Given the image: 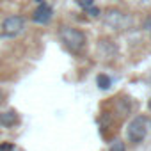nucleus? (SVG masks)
Here are the masks:
<instances>
[{
    "mask_svg": "<svg viewBox=\"0 0 151 151\" xmlns=\"http://www.w3.org/2000/svg\"><path fill=\"white\" fill-rule=\"evenodd\" d=\"M103 22H105L107 27L116 29V30H124V29L130 25V18H128L124 13H121V11H112V9L103 16Z\"/></svg>",
    "mask_w": 151,
    "mask_h": 151,
    "instance_id": "20e7f679",
    "label": "nucleus"
},
{
    "mask_svg": "<svg viewBox=\"0 0 151 151\" xmlns=\"http://www.w3.org/2000/svg\"><path fill=\"white\" fill-rule=\"evenodd\" d=\"M146 132H147V119L144 116H139V117H133L128 126H126V139L128 142L132 144H139L144 140L146 137Z\"/></svg>",
    "mask_w": 151,
    "mask_h": 151,
    "instance_id": "f03ea898",
    "label": "nucleus"
},
{
    "mask_svg": "<svg viewBox=\"0 0 151 151\" xmlns=\"http://www.w3.org/2000/svg\"><path fill=\"white\" fill-rule=\"evenodd\" d=\"M86 11H87L91 16H98V14H100V9H98V7H94V6H93V7H89V9H86Z\"/></svg>",
    "mask_w": 151,
    "mask_h": 151,
    "instance_id": "9b49d317",
    "label": "nucleus"
},
{
    "mask_svg": "<svg viewBox=\"0 0 151 151\" xmlns=\"http://www.w3.org/2000/svg\"><path fill=\"white\" fill-rule=\"evenodd\" d=\"M20 123V117L14 110H6V112H0V126L4 128H13Z\"/></svg>",
    "mask_w": 151,
    "mask_h": 151,
    "instance_id": "423d86ee",
    "label": "nucleus"
},
{
    "mask_svg": "<svg viewBox=\"0 0 151 151\" xmlns=\"http://www.w3.org/2000/svg\"><path fill=\"white\" fill-rule=\"evenodd\" d=\"M52 14H53V11H52L50 6L39 4V6L36 7L34 14H32V20H34L36 23H39V25H45V23H48V22L52 20Z\"/></svg>",
    "mask_w": 151,
    "mask_h": 151,
    "instance_id": "39448f33",
    "label": "nucleus"
},
{
    "mask_svg": "<svg viewBox=\"0 0 151 151\" xmlns=\"http://www.w3.org/2000/svg\"><path fill=\"white\" fill-rule=\"evenodd\" d=\"M14 146L11 142H4V144H0V151H13Z\"/></svg>",
    "mask_w": 151,
    "mask_h": 151,
    "instance_id": "9d476101",
    "label": "nucleus"
},
{
    "mask_svg": "<svg viewBox=\"0 0 151 151\" xmlns=\"http://www.w3.org/2000/svg\"><path fill=\"white\" fill-rule=\"evenodd\" d=\"M59 37H60V43L71 52V53H80L87 43L86 39V34L75 27H62L59 30Z\"/></svg>",
    "mask_w": 151,
    "mask_h": 151,
    "instance_id": "f257e3e1",
    "label": "nucleus"
},
{
    "mask_svg": "<svg viewBox=\"0 0 151 151\" xmlns=\"http://www.w3.org/2000/svg\"><path fill=\"white\" fill-rule=\"evenodd\" d=\"M4 100H6V94H4V91H2V89H0V105L4 103Z\"/></svg>",
    "mask_w": 151,
    "mask_h": 151,
    "instance_id": "ddd939ff",
    "label": "nucleus"
},
{
    "mask_svg": "<svg viewBox=\"0 0 151 151\" xmlns=\"http://www.w3.org/2000/svg\"><path fill=\"white\" fill-rule=\"evenodd\" d=\"M109 151H126V146H124V142H123V140L116 139V140H114V142L110 144Z\"/></svg>",
    "mask_w": 151,
    "mask_h": 151,
    "instance_id": "6e6552de",
    "label": "nucleus"
},
{
    "mask_svg": "<svg viewBox=\"0 0 151 151\" xmlns=\"http://www.w3.org/2000/svg\"><path fill=\"white\" fill-rule=\"evenodd\" d=\"M96 84H98V87H100V89L107 91V89L110 87V84H112V82H110V78L107 77V75H103V73H101V75H98V77H96Z\"/></svg>",
    "mask_w": 151,
    "mask_h": 151,
    "instance_id": "0eeeda50",
    "label": "nucleus"
},
{
    "mask_svg": "<svg viewBox=\"0 0 151 151\" xmlns=\"http://www.w3.org/2000/svg\"><path fill=\"white\" fill-rule=\"evenodd\" d=\"M149 107H151V103H149Z\"/></svg>",
    "mask_w": 151,
    "mask_h": 151,
    "instance_id": "4468645a",
    "label": "nucleus"
},
{
    "mask_svg": "<svg viewBox=\"0 0 151 151\" xmlns=\"http://www.w3.org/2000/svg\"><path fill=\"white\" fill-rule=\"evenodd\" d=\"M144 29H146V30H151V16L146 18V22H144Z\"/></svg>",
    "mask_w": 151,
    "mask_h": 151,
    "instance_id": "f8f14e48",
    "label": "nucleus"
},
{
    "mask_svg": "<svg viewBox=\"0 0 151 151\" xmlns=\"http://www.w3.org/2000/svg\"><path fill=\"white\" fill-rule=\"evenodd\" d=\"M77 4L80 7H84V9H89V7L94 6V0H77Z\"/></svg>",
    "mask_w": 151,
    "mask_h": 151,
    "instance_id": "1a4fd4ad",
    "label": "nucleus"
},
{
    "mask_svg": "<svg viewBox=\"0 0 151 151\" xmlns=\"http://www.w3.org/2000/svg\"><path fill=\"white\" fill-rule=\"evenodd\" d=\"M25 30V18L20 14H13L7 16L2 22V34L4 37H16Z\"/></svg>",
    "mask_w": 151,
    "mask_h": 151,
    "instance_id": "7ed1b4c3",
    "label": "nucleus"
}]
</instances>
